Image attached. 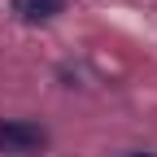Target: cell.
I'll return each mask as SVG.
<instances>
[{"instance_id":"cell-1","label":"cell","mask_w":157,"mask_h":157,"mask_svg":"<svg viewBox=\"0 0 157 157\" xmlns=\"http://www.w3.org/2000/svg\"><path fill=\"white\" fill-rule=\"evenodd\" d=\"M48 144V131L35 122H0V153H35Z\"/></svg>"},{"instance_id":"cell-2","label":"cell","mask_w":157,"mask_h":157,"mask_svg":"<svg viewBox=\"0 0 157 157\" xmlns=\"http://www.w3.org/2000/svg\"><path fill=\"white\" fill-rule=\"evenodd\" d=\"M17 17H26V22H48L66 9V0H13Z\"/></svg>"},{"instance_id":"cell-3","label":"cell","mask_w":157,"mask_h":157,"mask_svg":"<svg viewBox=\"0 0 157 157\" xmlns=\"http://www.w3.org/2000/svg\"><path fill=\"white\" fill-rule=\"evenodd\" d=\"M122 157H153V153H122Z\"/></svg>"}]
</instances>
